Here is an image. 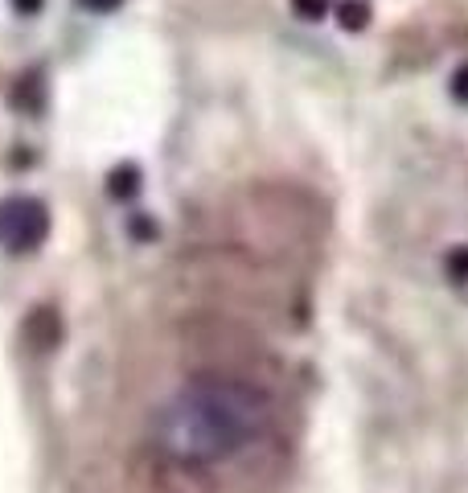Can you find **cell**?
Segmentation results:
<instances>
[{"mask_svg": "<svg viewBox=\"0 0 468 493\" xmlns=\"http://www.w3.org/2000/svg\"><path fill=\"white\" fill-rule=\"evenodd\" d=\"M255 407L234 386H193L161 419V448L172 460H218L246 440Z\"/></svg>", "mask_w": 468, "mask_h": 493, "instance_id": "obj_1", "label": "cell"}, {"mask_svg": "<svg viewBox=\"0 0 468 493\" xmlns=\"http://www.w3.org/2000/svg\"><path fill=\"white\" fill-rule=\"evenodd\" d=\"M49 235V210L29 194L0 202V246L5 251H33Z\"/></svg>", "mask_w": 468, "mask_h": 493, "instance_id": "obj_2", "label": "cell"}, {"mask_svg": "<svg viewBox=\"0 0 468 493\" xmlns=\"http://www.w3.org/2000/svg\"><path fill=\"white\" fill-rule=\"evenodd\" d=\"M140 194V169L136 164H115L111 173H107V197H115V202H128V197Z\"/></svg>", "mask_w": 468, "mask_h": 493, "instance_id": "obj_3", "label": "cell"}, {"mask_svg": "<svg viewBox=\"0 0 468 493\" xmlns=\"http://www.w3.org/2000/svg\"><path fill=\"white\" fill-rule=\"evenodd\" d=\"M337 21H341V29L358 33L369 25V0H341L337 5Z\"/></svg>", "mask_w": 468, "mask_h": 493, "instance_id": "obj_4", "label": "cell"}, {"mask_svg": "<svg viewBox=\"0 0 468 493\" xmlns=\"http://www.w3.org/2000/svg\"><path fill=\"white\" fill-rule=\"evenodd\" d=\"M443 267H448V276L456 279V284H468V243L464 246H452L448 259H443Z\"/></svg>", "mask_w": 468, "mask_h": 493, "instance_id": "obj_5", "label": "cell"}, {"mask_svg": "<svg viewBox=\"0 0 468 493\" xmlns=\"http://www.w3.org/2000/svg\"><path fill=\"white\" fill-rule=\"evenodd\" d=\"M328 5H333V0H292L296 16H304V21H320V16L328 13Z\"/></svg>", "mask_w": 468, "mask_h": 493, "instance_id": "obj_6", "label": "cell"}, {"mask_svg": "<svg viewBox=\"0 0 468 493\" xmlns=\"http://www.w3.org/2000/svg\"><path fill=\"white\" fill-rule=\"evenodd\" d=\"M131 235H136V238H156V235H161V226H156L148 214H131Z\"/></svg>", "mask_w": 468, "mask_h": 493, "instance_id": "obj_7", "label": "cell"}, {"mask_svg": "<svg viewBox=\"0 0 468 493\" xmlns=\"http://www.w3.org/2000/svg\"><path fill=\"white\" fill-rule=\"evenodd\" d=\"M452 99L468 103V62H464V66H456V74H452Z\"/></svg>", "mask_w": 468, "mask_h": 493, "instance_id": "obj_8", "label": "cell"}, {"mask_svg": "<svg viewBox=\"0 0 468 493\" xmlns=\"http://www.w3.org/2000/svg\"><path fill=\"white\" fill-rule=\"evenodd\" d=\"M82 8H90V13H111V8H120L123 0H78Z\"/></svg>", "mask_w": 468, "mask_h": 493, "instance_id": "obj_9", "label": "cell"}, {"mask_svg": "<svg viewBox=\"0 0 468 493\" xmlns=\"http://www.w3.org/2000/svg\"><path fill=\"white\" fill-rule=\"evenodd\" d=\"M41 5H46V0H13V8H16V13H21V16H33Z\"/></svg>", "mask_w": 468, "mask_h": 493, "instance_id": "obj_10", "label": "cell"}]
</instances>
